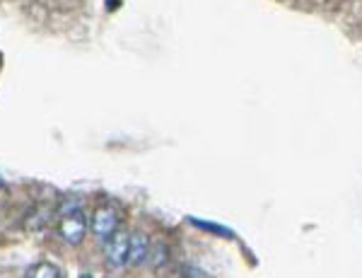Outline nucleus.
Instances as JSON below:
<instances>
[{"label": "nucleus", "mask_w": 362, "mask_h": 278, "mask_svg": "<svg viewBox=\"0 0 362 278\" xmlns=\"http://www.w3.org/2000/svg\"><path fill=\"white\" fill-rule=\"evenodd\" d=\"M27 278H61V269L51 262H39L37 266L29 269Z\"/></svg>", "instance_id": "423d86ee"}, {"label": "nucleus", "mask_w": 362, "mask_h": 278, "mask_svg": "<svg viewBox=\"0 0 362 278\" xmlns=\"http://www.w3.org/2000/svg\"><path fill=\"white\" fill-rule=\"evenodd\" d=\"M169 278H210L206 271L196 269V266H179V269H174Z\"/></svg>", "instance_id": "0eeeda50"}, {"label": "nucleus", "mask_w": 362, "mask_h": 278, "mask_svg": "<svg viewBox=\"0 0 362 278\" xmlns=\"http://www.w3.org/2000/svg\"><path fill=\"white\" fill-rule=\"evenodd\" d=\"M194 223L198 225V228H203V230H210V233H218V235H225V237H232L230 230H225V228H220V225H213V223H201V220H194Z\"/></svg>", "instance_id": "6e6552de"}, {"label": "nucleus", "mask_w": 362, "mask_h": 278, "mask_svg": "<svg viewBox=\"0 0 362 278\" xmlns=\"http://www.w3.org/2000/svg\"><path fill=\"white\" fill-rule=\"evenodd\" d=\"M121 228V218H119V211L114 206L104 204V206H97L92 211V218H90V230L97 240L107 242L116 230Z\"/></svg>", "instance_id": "f257e3e1"}, {"label": "nucleus", "mask_w": 362, "mask_h": 278, "mask_svg": "<svg viewBox=\"0 0 362 278\" xmlns=\"http://www.w3.org/2000/svg\"><path fill=\"white\" fill-rule=\"evenodd\" d=\"M128 242H131V235L121 228L104 242V262H107V266H112V269L128 266Z\"/></svg>", "instance_id": "7ed1b4c3"}, {"label": "nucleus", "mask_w": 362, "mask_h": 278, "mask_svg": "<svg viewBox=\"0 0 362 278\" xmlns=\"http://www.w3.org/2000/svg\"><path fill=\"white\" fill-rule=\"evenodd\" d=\"M169 262V247L165 242H153L150 245V254H148V264L153 266V269H162Z\"/></svg>", "instance_id": "39448f33"}, {"label": "nucleus", "mask_w": 362, "mask_h": 278, "mask_svg": "<svg viewBox=\"0 0 362 278\" xmlns=\"http://www.w3.org/2000/svg\"><path fill=\"white\" fill-rule=\"evenodd\" d=\"M78 278H95V276H92V274H80Z\"/></svg>", "instance_id": "1a4fd4ad"}, {"label": "nucleus", "mask_w": 362, "mask_h": 278, "mask_svg": "<svg viewBox=\"0 0 362 278\" xmlns=\"http://www.w3.org/2000/svg\"><path fill=\"white\" fill-rule=\"evenodd\" d=\"M150 245H153V240L145 233H133L131 242H128V266H140L148 262Z\"/></svg>", "instance_id": "20e7f679"}, {"label": "nucleus", "mask_w": 362, "mask_h": 278, "mask_svg": "<svg viewBox=\"0 0 362 278\" xmlns=\"http://www.w3.org/2000/svg\"><path fill=\"white\" fill-rule=\"evenodd\" d=\"M87 230H90V220L83 211H73V213H66L58 223V235L68 242V245L78 247L85 242L87 237Z\"/></svg>", "instance_id": "f03ea898"}]
</instances>
